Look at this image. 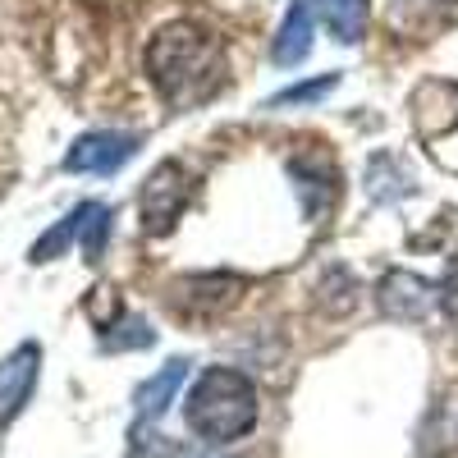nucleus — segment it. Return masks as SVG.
<instances>
[{"label": "nucleus", "instance_id": "4", "mask_svg": "<svg viewBox=\"0 0 458 458\" xmlns=\"http://www.w3.org/2000/svg\"><path fill=\"white\" fill-rule=\"evenodd\" d=\"M138 133H110V129H97V133H83L64 151V170L69 174H114L124 161L138 157Z\"/></svg>", "mask_w": 458, "mask_h": 458}, {"label": "nucleus", "instance_id": "9", "mask_svg": "<svg viewBox=\"0 0 458 458\" xmlns=\"http://www.w3.org/2000/svg\"><path fill=\"white\" fill-rule=\"evenodd\" d=\"M317 10L326 19V28L339 37V42H362V32H367V0H317Z\"/></svg>", "mask_w": 458, "mask_h": 458}, {"label": "nucleus", "instance_id": "7", "mask_svg": "<svg viewBox=\"0 0 458 458\" xmlns=\"http://www.w3.org/2000/svg\"><path fill=\"white\" fill-rule=\"evenodd\" d=\"M312 23H317V0H293L284 23H280V37H276V47H271V60L276 64H302L312 51Z\"/></svg>", "mask_w": 458, "mask_h": 458}, {"label": "nucleus", "instance_id": "11", "mask_svg": "<svg viewBox=\"0 0 458 458\" xmlns=\"http://www.w3.org/2000/svg\"><path fill=\"white\" fill-rule=\"evenodd\" d=\"M335 83H339L335 73H326V79H317V83H293V88H284V92H280L271 106H298V101L308 106V101H321V97H326Z\"/></svg>", "mask_w": 458, "mask_h": 458}, {"label": "nucleus", "instance_id": "13", "mask_svg": "<svg viewBox=\"0 0 458 458\" xmlns=\"http://www.w3.org/2000/svg\"><path fill=\"white\" fill-rule=\"evenodd\" d=\"M129 458H161V436L151 431L147 417H138V427L129 436Z\"/></svg>", "mask_w": 458, "mask_h": 458}, {"label": "nucleus", "instance_id": "15", "mask_svg": "<svg viewBox=\"0 0 458 458\" xmlns=\"http://www.w3.org/2000/svg\"><path fill=\"white\" fill-rule=\"evenodd\" d=\"M445 5H458V0H445Z\"/></svg>", "mask_w": 458, "mask_h": 458}, {"label": "nucleus", "instance_id": "1", "mask_svg": "<svg viewBox=\"0 0 458 458\" xmlns=\"http://www.w3.org/2000/svg\"><path fill=\"white\" fill-rule=\"evenodd\" d=\"M147 73L170 106H198L225 83V42L193 19L165 23L147 47Z\"/></svg>", "mask_w": 458, "mask_h": 458}, {"label": "nucleus", "instance_id": "2", "mask_svg": "<svg viewBox=\"0 0 458 458\" xmlns=\"http://www.w3.org/2000/svg\"><path fill=\"white\" fill-rule=\"evenodd\" d=\"M183 417L207 445H229L257 427V386L234 367H207L183 399Z\"/></svg>", "mask_w": 458, "mask_h": 458}, {"label": "nucleus", "instance_id": "3", "mask_svg": "<svg viewBox=\"0 0 458 458\" xmlns=\"http://www.w3.org/2000/svg\"><path fill=\"white\" fill-rule=\"evenodd\" d=\"M188 202H193V174L183 170V161H161L157 170L147 174L142 198H138L142 229L147 234H170Z\"/></svg>", "mask_w": 458, "mask_h": 458}, {"label": "nucleus", "instance_id": "12", "mask_svg": "<svg viewBox=\"0 0 458 458\" xmlns=\"http://www.w3.org/2000/svg\"><path fill=\"white\" fill-rule=\"evenodd\" d=\"M440 308H445V321H449V330L458 335V252L449 257V266H445V284H440Z\"/></svg>", "mask_w": 458, "mask_h": 458}, {"label": "nucleus", "instance_id": "14", "mask_svg": "<svg viewBox=\"0 0 458 458\" xmlns=\"http://www.w3.org/2000/svg\"><path fill=\"white\" fill-rule=\"evenodd\" d=\"M174 458H225L220 449H211V445H183Z\"/></svg>", "mask_w": 458, "mask_h": 458}, {"label": "nucleus", "instance_id": "8", "mask_svg": "<svg viewBox=\"0 0 458 458\" xmlns=\"http://www.w3.org/2000/svg\"><path fill=\"white\" fill-rule=\"evenodd\" d=\"M183 376H188V362H165L157 376H147L142 386H138V394H133V403H138V417H161L165 408H170V399H174V390L183 386Z\"/></svg>", "mask_w": 458, "mask_h": 458}, {"label": "nucleus", "instance_id": "10", "mask_svg": "<svg viewBox=\"0 0 458 458\" xmlns=\"http://www.w3.org/2000/svg\"><path fill=\"white\" fill-rule=\"evenodd\" d=\"M79 211V248L88 261H101L106 252V239H110V207L101 202H83V207H73Z\"/></svg>", "mask_w": 458, "mask_h": 458}, {"label": "nucleus", "instance_id": "5", "mask_svg": "<svg viewBox=\"0 0 458 458\" xmlns=\"http://www.w3.org/2000/svg\"><path fill=\"white\" fill-rule=\"evenodd\" d=\"M37 376H42V349L28 339L0 362V427H10L14 417L28 408V399L37 390Z\"/></svg>", "mask_w": 458, "mask_h": 458}, {"label": "nucleus", "instance_id": "6", "mask_svg": "<svg viewBox=\"0 0 458 458\" xmlns=\"http://www.w3.org/2000/svg\"><path fill=\"white\" fill-rule=\"evenodd\" d=\"M376 302L380 312L394 317V321H422L436 302V289L427 276H412V271H390L386 280L376 284Z\"/></svg>", "mask_w": 458, "mask_h": 458}]
</instances>
